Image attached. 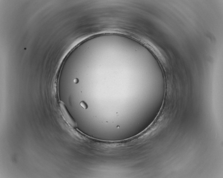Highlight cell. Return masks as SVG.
I'll return each mask as SVG.
<instances>
[{
  "label": "cell",
  "instance_id": "obj_1",
  "mask_svg": "<svg viewBox=\"0 0 223 178\" xmlns=\"http://www.w3.org/2000/svg\"><path fill=\"white\" fill-rule=\"evenodd\" d=\"M60 106H61L62 113H63L64 116L66 120L70 124L72 127H75L77 126L76 123L72 117L71 115L70 114L67 110V109L65 105L63 103H60Z\"/></svg>",
  "mask_w": 223,
  "mask_h": 178
},
{
  "label": "cell",
  "instance_id": "obj_2",
  "mask_svg": "<svg viewBox=\"0 0 223 178\" xmlns=\"http://www.w3.org/2000/svg\"><path fill=\"white\" fill-rule=\"evenodd\" d=\"M80 105L84 109H86L88 108L87 105L84 101H81V103H80Z\"/></svg>",
  "mask_w": 223,
  "mask_h": 178
}]
</instances>
